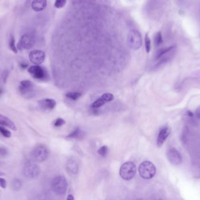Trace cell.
<instances>
[{"instance_id":"obj_1","label":"cell","mask_w":200,"mask_h":200,"mask_svg":"<svg viewBox=\"0 0 200 200\" xmlns=\"http://www.w3.org/2000/svg\"><path fill=\"white\" fill-rule=\"evenodd\" d=\"M67 181L65 177L63 176H57L52 182V190L57 195H65L67 190Z\"/></svg>"},{"instance_id":"obj_2","label":"cell","mask_w":200,"mask_h":200,"mask_svg":"<svg viewBox=\"0 0 200 200\" xmlns=\"http://www.w3.org/2000/svg\"><path fill=\"white\" fill-rule=\"evenodd\" d=\"M139 173L143 179H150L155 175L156 169L152 162L149 161H145L139 165Z\"/></svg>"},{"instance_id":"obj_3","label":"cell","mask_w":200,"mask_h":200,"mask_svg":"<svg viewBox=\"0 0 200 200\" xmlns=\"http://www.w3.org/2000/svg\"><path fill=\"white\" fill-rule=\"evenodd\" d=\"M136 173V167L133 162L128 161L121 166L120 170V177L125 180H132Z\"/></svg>"},{"instance_id":"obj_4","label":"cell","mask_w":200,"mask_h":200,"mask_svg":"<svg viewBox=\"0 0 200 200\" xmlns=\"http://www.w3.org/2000/svg\"><path fill=\"white\" fill-rule=\"evenodd\" d=\"M49 150L45 145H39L32 150L30 156L32 160L36 162H42L46 160L49 156Z\"/></svg>"},{"instance_id":"obj_5","label":"cell","mask_w":200,"mask_h":200,"mask_svg":"<svg viewBox=\"0 0 200 200\" xmlns=\"http://www.w3.org/2000/svg\"><path fill=\"white\" fill-rule=\"evenodd\" d=\"M40 168L35 162L28 161L25 163L23 167V173L26 177L34 179L40 174Z\"/></svg>"},{"instance_id":"obj_6","label":"cell","mask_w":200,"mask_h":200,"mask_svg":"<svg viewBox=\"0 0 200 200\" xmlns=\"http://www.w3.org/2000/svg\"><path fill=\"white\" fill-rule=\"evenodd\" d=\"M128 42L132 50H139L142 43V38L140 32L136 30L130 31L128 36Z\"/></svg>"},{"instance_id":"obj_7","label":"cell","mask_w":200,"mask_h":200,"mask_svg":"<svg viewBox=\"0 0 200 200\" xmlns=\"http://www.w3.org/2000/svg\"><path fill=\"white\" fill-rule=\"evenodd\" d=\"M19 92L22 96L26 99H30L35 95L34 86L30 80H23L20 82Z\"/></svg>"},{"instance_id":"obj_8","label":"cell","mask_w":200,"mask_h":200,"mask_svg":"<svg viewBox=\"0 0 200 200\" xmlns=\"http://www.w3.org/2000/svg\"><path fill=\"white\" fill-rule=\"evenodd\" d=\"M28 71L36 79L46 80L48 79V74L46 70L39 65H35L30 66L28 68Z\"/></svg>"},{"instance_id":"obj_9","label":"cell","mask_w":200,"mask_h":200,"mask_svg":"<svg viewBox=\"0 0 200 200\" xmlns=\"http://www.w3.org/2000/svg\"><path fill=\"white\" fill-rule=\"evenodd\" d=\"M167 157L170 163L173 165H180L182 163L183 157L180 152L175 148H170L167 151Z\"/></svg>"},{"instance_id":"obj_10","label":"cell","mask_w":200,"mask_h":200,"mask_svg":"<svg viewBox=\"0 0 200 200\" xmlns=\"http://www.w3.org/2000/svg\"><path fill=\"white\" fill-rule=\"evenodd\" d=\"M30 62L35 65H39L45 60V52L42 50H32L29 55Z\"/></svg>"},{"instance_id":"obj_11","label":"cell","mask_w":200,"mask_h":200,"mask_svg":"<svg viewBox=\"0 0 200 200\" xmlns=\"http://www.w3.org/2000/svg\"><path fill=\"white\" fill-rule=\"evenodd\" d=\"M114 99V95L110 93H106L101 96L98 99L95 100V102L91 105V107L93 109H97L102 106L105 103L110 102Z\"/></svg>"},{"instance_id":"obj_12","label":"cell","mask_w":200,"mask_h":200,"mask_svg":"<svg viewBox=\"0 0 200 200\" xmlns=\"http://www.w3.org/2000/svg\"><path fill=\"white\" fill-rule=\"evenodd\" d=\"M35 44V38L30 34H25L21 37L20 46L25 50L31 49L32 47H34Z\"/></svg>"},{"instance_id":"obj_13","label":"cell","mask_w":200,"mask_h":200,"mask_svg":"<svg viewBox=\"0 0 200 200\" xmlns=\"http://www.w3.org/2000/svg\"><path fill=\"white\" fill-rule=\"evenodd\" d=\"M38 105L43 110H50L55 107L56 102L52 99H43L38 101Z\"/></svg>"},{"instance_id":"obj_14","label":"cell","mask_w":200,"mask_h":200,"mask_svg":"<svg viewBox=\"0 0 200 200\" xmlns=\"http://www.w3.org/2000/svg\"><path fill=\"white\" fill-rule=\"evenodd\" d=\"M170 133V129L169 127H165L160 130L157 139V145L158 147H161L163 145Z\"/></svg>"},{"instance_id":"obj_15","label":"cell","mask_w":200,"mask_h":200,"mask_svg":"<svg viewBox=\"0 0 200 200\" xmlns=\"http://www.w3.org/2000/svg\"><path fill=\"white\" fill-rule=\"evenodd\" d=\"M66 168L71 174H75L78 173L79 166L77 161L73 159H69L66 163Z\"/></svg>"},{"instance_id":"obj_16","label":"cell","mask_w":200,"mask_h":200,"mask_svg":"<svg viewBox=\"0 0 200 200\" xmlns=\"http://www.w3.org/2000/svg\"><path fill=\"white\" fill-rule=\"evenodd\" d=\"M0 125L6 126L12 130L16 131V127L15 123L7 116L0 113Z\"/></svg>"},{"instance_id":"obj_17","label":"cell","mask_w":200,"mask_h":200,"mask_svg":"<svg viewBox=\"0 0 200 200\" xmlns=\"http://www.w3.org/2000/svg\"><path fill=\"white\" fill-rule=\"evenodd\" d=\"M47 6L46 0H33L32 8L35 11H41L45 10Z\"/></svg>"},{"instance_id":"obj_18","label":"cell","mask_w":200,"mask_h":200,"mask_svg":"<svg viewBox=\"0 0 200 200\" xmlns=\"http://www.w3.org/2000/svg\"><path fill=\"white\" fill-rule=\"evenodd\" d=\"M175 47V46L173 45V46H170L169 47H166V48H164L159 49L156 52L155 56L156 60H158L160 59L163 55H165L167 53L169 52L172 50H173Z\"/></svg>"},{"instance_id":"obj_19","label":"cell","mask_w":200,"mask_h":200,"mask_svg":"<svg viewBox=\"0 0 200 200\" xmlns=\"http://www.w3.org/2000/svg\"><path fill=\"white\" fill-rule=\"evenodd\" d=\"M22 186V181L18 179H15L11 183L12 190L15 191H18L20 190Z\"/></svg>"},{"instance_id":"obj_20","label":"cell","mask_w":200,"mask_h":200,"mask_svg":"<svg viewBox=\"0 0 200 200\" xmlns=\"http://www.w3.org/2000/svg\"><path fill=\"white\" fill-rule=\"evenodd\" d=\"M82 135V131H81L79 127L76 128L75 130L73 132H71L70 134L67 136V138L69 139H79Z\"/></svg>"},{"instance_id":"obj_21","label":"cell","mask_w":200,"mask_h":200,"mask_svg":"<svg viewBox=\"0 0 200 200\" xmlns=\"http://www.w3.org/2000/svg\"><path fill=\"white\" fill-rule=\"evenodd\" d=\"M163 42V38H162L161 32L160 31L157 32L154 36V44H155V46L156 47L159 46L160 45L162 44Z\"/></svg>"},{"instance_id":"obj_22","label":"cell","mask_w":200,"mask_h":200,"mask_svg":"<svg viewBox=\"0 0 200 200\" xmlns=\"http://www.w3.org/2000/svg\"><path fill=\"white\" fill-rule=\"evenodd\" d=\"M66 96L71 100H77L78 99H79L81 96V93L80 92H69V93H66Z\"/></svg>"},{"instance_id":"obj_23","label":"cell","mask_w":200,"mask_h":200,"mask_svg":"<svg viewBox=\"0 0 200 200\" xmlns=\"http://www.w3.org/2000/svg\"><path fill=\"white\" fill-rule=\"evenodd\" d=\"M145 48L147 53H149L151 50V40L148 33H146L145 35Z\"/></svg>"},{"instance_id":"obj_24","label":"cell","mask_w":200,"mask_h":200,"mask_svg":"<svg viewBox=\"0 0 200 200\" xmlns=\"http://www.w3.org/2000/svg\"><path fill=\"white\" fill-rule=\"evenodd\" d=\"M108 153V148L106 145H103L101 147L100 149L98 150V153L103 157H105L107 155Z\"/></svg>"},{"instance_id":"obj_25","label":"cell","mask_w":200,"mask_h":200,"mask_svg":"<svg viewBox=\"0 0 200 200\" xmlns=\"http://www.w3.org/2000/svg\"><path fill=\"white\" fill-rule=\"evenodd\" d=\"M10 46L11 50H12L14 53L16 54L18 52L17 48L15 46L14 38V36L12 35H11L10 40Z\"/></svg>"},{"instance_id":"obj_26","label":"cell","mask_w":200,"mask_h":200,"mask_svg":"<svg viewBox=\"0 0 200 200\" xmlns=\"http://www.w3.org/2000/svg\"><path fill=\"white\" fill-rule=\"evenodd\" d=\"M0 133L2 134V135L7 138H10L11 136V133L10 131L6 129L2 126H0Z\"/></svg>"},{"instance_id":"obj_27","label":"cell","mask_w":200,"mask_h":200,"mask_svg":"<svg viewBox=\"0 0 200 200\" xmlns=\"http://www.w3.org/2000/svg\"><path fill=\"white\" fill-rule=\"evenodd\" d=\"M67 0H56L55 7L56 8H61L66 4Z\"/></svg>"},{"instance_id":"obj_28","label":"cell","mask_w":200,"mask_h":200,"mask_svg":"<svg viewBox=\"0 0 200 200\" xmlns=\"http://www.w3.org/2000/svg\"><path fill=\"white\" fill-rule=\"evenodd\" d=\"M65 123V121L64 119H61V118H59V119H57L54 121L53 125H54V126H55V127H61V126L64 125Z\"/></svg>"},{"instance_id":"obj_29","label":"cell","mask_w":200,"mask_h":200,"mask_svg":"<svg viewBox=\"0 0 200 200\" xmlns=\"http://www.w3.org/2000/svg\"><path fill=\"white\" fill-rule=\"evenodd\" d=\"M9 152L8 150L4 147H0V157H5L8 155Z\"/></svg>"},{"instance_id":"obj_30","label":"cell","mask_w":200,"mask_h":200,"mask_svg":"<svg viewBox=\"0 0 200 200\" xmlns=\"http://www.w3.org/2000/svg\"><path fill=\"white\" fill-rule=\"evenodd\" d=\"M0 186L1 188H5L7 187V181L6 180L3 179L0 177Z\"/></svg>"},{"instance_id":"obj_31","label":"cell","mask_w":200,"mask_h":200,"mask_svg":"<svg viewBox=\"0 0 200 200\" xmlns=\"http://www.w3.org/2000/svg\"><path fill=\"white\" fill-rule=\"evenodd\" d=\"M195 115H196V116L197 117V118H198L199 119H200V106L196 110Z\"/></svg>"},{"instance_id":"obj_32","label":"cell","mask_w":200,"mask_h":200,"mask_svg":"<svg viewBox=\"0 0 200 200\" xmlns=\"http://www.w3.org/2000/svg\"><path fill=\"white\" fill-rule=\"evenodd\" d=\"M27 66H28V65L27 64H20V67L22 68H27Z\"/></svg>"},{"instance_id":"obj_33","label":"cell","mask_w":200,"mask_h":200,"mask_svg":"<svg viewBox=\"0 0 200 200\" xmlns=\"http://www.w3.org/2000/svg\"><path fill=\"white\" fill-rule=\"evenodd\" d=\"M67 199L68 200H74V197H73L72 195H69L67 197Z\"/></svg>"},{"instance_id":"obj_34","label":"cell","mask_w":200,"mask_h":200,"mask_svg":"<svg viewBox=\"0 0 200 200\" xmlns=\"http://www.w3.org/2000/svg\"><path fill=\"white\" fill-rule=\"evenodd\" d=\"M5 175V173L4 172H2V171H0V176H2V175Z\"/></svg>"},{"instance_id":"obj_35","label":"cell","mask_w":200,"mask_h":200,"mask_svg":"<svg viewBox=\"0 0 200 200\" xmlns=\"http://www.w3.org/2000/svg\"><path fill=\"white\" fill-rule=\"evenodd\" d=\"M2 93V90L0 88V94H1V93Z\"/></svg>"}]
</instances>
